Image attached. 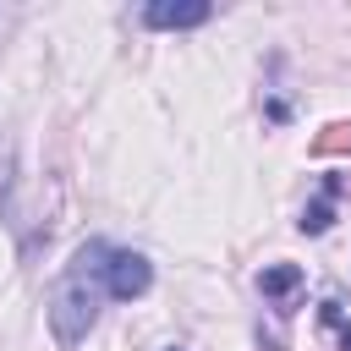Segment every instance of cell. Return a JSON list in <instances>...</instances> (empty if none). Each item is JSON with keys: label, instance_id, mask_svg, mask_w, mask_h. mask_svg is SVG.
<instances>
[{"label": "cell", "instance_id": "1", "mask_svg": "<svg viewBox=\"0 0 351 351\" xmlns=\"http://www.w3.org/2000/svg\"><path fill=\"white\" fill-rule=\"evenodd\" d=\"M110 302V241H82L71 252V263L60 269V280L49 285V329H55V346L60 351H77L88 340V329L99 324V307Z\"/></svg>", "mask_w": 351, "mask_h": 351}, {"label": "cell", "instance_id": "2", "mask_svg": "<svg viewBox=\"0 0 351 351\" xmlns=\"http://www.w3.org/2000/svg\"><path fill=\"white\" fill-rule=\"evenodd\" d=\"M154 285V263L132 247H110V302H137Z\"/></svg>", "mask_w": 351, "mask_h": 351}, {"label": "cell", "instance_id": "3", "mask_svg": "<svg viewBox=\"0 0 351 351\" xmlns=\"http://www.w3.org/2000/svg\"><path fill=\"white\" fill-rule=\"evenodd\" d=\"M214 16V5H203V0H148L143 11H137V22L143 27H159V33H186V27H203Z\"/></svg>", "mask_w": 351, "mask_h": 351}, {"label": "cell", "instance_id": "4", "mask_svg": "<svg viewBox=\"0 0 351 351\" xmlns=\"http://www.w3.org/2000/svg\"><path fill=\"white\" fill-rule=\"evenodd\" d=\"M258 291H263V302H269V307L291 313V307H296V296L307 291V274H302V263H263V269H258Z\"/></svg>", "mask_w": 351, "mask_h": 351}, {"label": "cell", "instance_id": "5", "mask_svg": "<svg viewBox=\"0 0 351 351\" xmlns=\"http://www.w3.org/2000/svg\"><path fill=\"white\" fill-rule=\"evenodd\" d=\"M335 197H340V176H324V186H318V197H313V203L302 208V219H296V225H302L307 236H318V230H329V225H335Z\"/></svg>", "mask_w": 351, "mask_h": 351}, {"label": "cell", "instance_id": "6", "mask_svg": "<svg viewBox=\"0 0 351 351\" xmlns=\"http://www.w3.org/2000/svg\"><path fill=\"white\" fill-rule=\"evenodd\" d=\"M340 148H351V121H335V126H324V137L313 143V154H340Z\"/></svg>", "mask_w": 351, "mask_h": 351}, {"label": "cell", "instance_id": "7", "mask_svg": "<svg viewBox=\"0 0 351 351\" xmlns=\"http://www.w3.org/2000/svg\"><path fill=\"white\" fill-rule=\"evenodd\" d=\"M318 318H324V329L340 340V351H351V324H346V313H340L335 302H324V313H318Z\"/></svg>", "mask_w": 351, "mask_h": 351}, {"label": "cell", "instance_id": "8", "mask_svg": "<svg viewBox=\"0 0 351 351\" xmlns=\"http://www.w3.org/2000/svg\"><path fill=\"white\" fill-rule=\"evenodd\" d=\"M170 351H181V346H170Z\"/></svg>", "mask_w": 351, "mask_h": 351}]
</instances>
